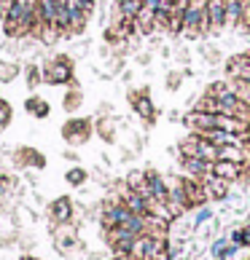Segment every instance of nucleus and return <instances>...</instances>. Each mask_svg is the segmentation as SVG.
Masks as SVG:
<instances>
[{
    "label": "nucleus",
    "instance_id": "f257e3e1",
    "mask_svg": "<svg viewBox=\"0 0 250 260\" xmlns=\"http://www.w3.org/2000/svg\"><path fill=\"white\" fill-rule=\"evenodd\" d=\"M43 73V83L49 86H67L75 78V62L70 54H54L49 62L41 64Z\"/></svg>",
    "mask_w": 250,
    "mask_h": 260
},
{
    "label": "nucleus",
    "instance_id": "f03ea898",
    "mask_svg": "<svg viewBox=\"0 0 250 260\" xmlns=\"http://www.w3.org/2000/svg\"><path fill=\"white\" fill-rule=\"evenodd\" d=\"M94 134V121L92 118H84V115H73L62 123V140L73 148H81L92 140Z\"/></svg>",
    "mask_w": 250,
    "mask_h": 260
},
{
    "label": "nucleus",
    "instance_id": "7ed1b4c3",
    "mask_svg": "<svg viewBox=\"0 0 250 260\" xmlns=\"http://www.w3.org/2000/svg\"><path fill=\"white\" fill-rule=\"evenodd\" d=\"M178 150L183 153V156H197V158H205V161H215L218 158V145H213V142L205 140L197 132H188L186 137L180 140Z\"/></svg>",
    "mask_w": 250,
    "mask_h": 260
},
{
    "label": "nucleus",
    "instance_id": "20e7f679",
    "mask_svg": "<svg viewBox=\"0 0 250 260\" xmlns=\"http://www.w3.org/2000/svg\"><path fill=\"white\" fill-rule=\"evenodd\" d=\"M127 100H129V108L140 115L146 123H156L159 118V110L153 108V100H151V91H148V86H143V89H134L127 94Z\"/></svg>",
    "mask_w": 250,
    "mask_h": 260
},
{
    "label": "nucleus",
    "instance_id": "39448f33",
    "mask_svg": "<svg viewBox=\"0 0 250 260\" xmlns=\"http://www.w3.org/2000/svg\"><path fill=\"white\" fill-rule=\"evenodd\" d=\"M14 167L16 169H46V156L33 145H22L14 150Z\"/></svg>",
    "mask_w": 250,
    "mask_h": 260
},
{
    "label": "nucleus",
    "instance_id": "423d86ee",
    "mask_svg": "<svg viewBox=\"0 0 250 260\" xmlns=\"http://www.w3.org/2000/svg\"><path fill=\"white\" fill-rule=\"evenodd\" d=\"M51 234H54V247L60 252H70L73 247H78V231L73 223H51Z\"/></svg>",
    "mask_w": 250,
    "mask_h": 260
},
{
    "label": "nucleus",
    "instance_id": "0eeeda50",
    "mask_svg": "<svg viewBox=\"0 0 250 260\" xmlns=\"http://www.w3.org/2000/svg\"><path fill=\"white\" fill-rule=\"evenodd\" d=\"M178 161H180V167H183L186 177L207 180L213 175V161H205V158H197V156H183V153H178Z\"/></svg>",
    "mask_w": 250,
    "mask_h": 260
},
{
    "label": "nucleus",
    "instance_id": "6e6552de",
    "mask_svg": "<svg viewBox=\"0 0 250 260\" xmlns=\"http://www.w3.org/2000/svg\"><path fill=\"white\" fill-rule=\"evenodd\" d=\"M49 217L51 223H73L75 217V207H73V199L70 196H60L49 204Z\"/></svg>",
    "mask_w": 250,
    "mask_h": 260
},
{
    "label": "nucleus",
    "instance_id": "1a4fd4ad",
    "mask_svg": "<svg viewBox=\"0 0 250 260\" xmlns=\"http://www.w3.org/2000/svg\"><path fill=\"white\" fill-rule=\"evenodd\" d=\"M183 190H186V196H188L191 209H199V207L207 204V190H205V185H202V180H194V177H186L183 175Z\"/></svg>",
    "mask_w": 250,
    "mask_h": 260
},
{
    "label": "nucleus",
    "instance_id": "9d476101",
    "mask_svg": "<svg viewBox=\"0 0 250 260\" xmlns=\"http://www.w3.org/2000/svg\"><path fill=\"white\" fill-rule=\"evenodd\" d=\"M183 123L188 132H205V129H215V113H199V110H188L183 115Z\"/></svg>",
    "mask_w": 250,
    "mask_h": 260
},
{
    "label": "nucleus",
    "instance_id": "9b49d317",
    "mask_svg": "<svg viewBox=\"0 0 250 260\" xmlns=\"http://www.w3.org/2000/svg\"><path fill=\"white\" fill-rule=\"evenodd\" d=\"M207 19H210V32L224 30L226 24V0H207Z\"/></svg>",
    "mask_w": 250,
    "mask_h": 260
},
{
    "label": "nucleus",
    "instance_id": "f8f14e48",
    "mask_svg": "<svg viewBox=\"0 0 250 260\" xmlns=\"http://www.w3.org/2000/svg\"><path fill=\"white\" fill-rule=\"evenodd\" d=\"M146 180H148V188H151V199L156 201H167L170 193V185H167V177L156 169H146Z\"/></svg>",
    "mask_w": 250,
    "mask_h": 260
},
{
    "label": "nucleus",
    "instance_id": "ddd939ff",
    "mask_svg": "<svg viewBox=\"0 0 250 260\" xmlns=\"http://www.w3.org/2000/svg\"><path fill=\"white\" fill-rule=\"evenodd\" d=\"M116 129H119V121L113 118V115H97V121H94V132H97V137L102 142H108V145L116 142Z\"/></svg>",
    "mask_w": 250,
    "mask_h": 260
},
{
    "label": "nucleus",
    "instance_id": "4468645a",
    "mask_svg": "<svg viewBox=\"0 0 250 260\" xmlns=\"http://www.w3.org/2000/svg\"><path fill=\"white\" fill-rule=\"evenodd\" d=\"M242 167H245V164L218 158V161H213V175L224 177V180H229V182H239V177H242Z\"/></svg>",
    "mask_w": 250,
    "mask_h": 260
},
{
    "label": "nucleus",
    "instance_id": "2eb2a0df",
    "mask_svg": "<svg viewBox=\"0 0 250 260\" xmlns=\"http://www.w3.org/2000/svg\"><path fill=\"white\" fill-rule=\"evenodd\" d=\"M202 185H205V190H207V199L224 201L229 196V185H232V182L224 180V177H218V175H210L207 180H202Z\"/></svg>",
    "mask_w": 250,
    "mask_h": 260
},
{
    "label": "nucleus",
    "instance_id": "dca6fc26",
    "mask_svg": "<svg viewBox=\"0 0 250 260\" xmlns=\"http://www.w3.org/2000/svg\"><path fill=\"white\" fill-rule=\"evenodd\" d=\"M250 3L247 0H226V24H242V19L247 14Z\"/></svg>",
    "mask_w": 250,
    "mask_h": 260
},
{
    "label": "nucleus",
    "instance_id": "f3484780",
    "mask_svg": "<svg viewBox=\"0 0 250 260\" xmlns=\"http://www.w3.org/2000/svg\"><path fill=\"white\" fill-rule=\"evenodd\" d=\"M124 182H127V188H129V190H137V193H140L143 199H148V201H151V188H148L146 172H140V169H132Z\"/></svg>",
    "mask_w": 250,
    "mask_h": 260
},
{
    "label": "nucleus",
    "instance_id": "a211bd4d",
    "mask_svg": "<svg viewBox=\"0 0 250 260\" xmlns=\"http://www.w3.org/2000/svg\"><path fill=\"white\" fill-rule=\"evenodd\" d=\"M24 110L33 115V118H49L51 113V105L46 102L43 97H38V94H30V97L24 100Z\"/></svg>",
    "mask_w": 250,
    "mask_h": 260
},
{
    "label": "nucleus",
    "instance_id": "6ab92c4d",
    "mask_svg": "<svg viewBox=\"0 0 250 260\" xmlns=\"http://www.w3.org/2000/svg\"><path fill=\"white\" fill-rule=\"evenodd\" d=\"M151 244H153V236L151 234H140L132 244V252H129V260H148L151 255Z\"/></svg>",
    "mask_w": 250,
    "mask_h": 260
},
{
    "label": "nucleus",
    "instance_id": "aec40b11",
    "mask_svg": "<svg viewBox=\"0 0 250 260\" xmlns=\"http://www.w3.org/2000/svg\"><path fill=\"white\" fill-rule=\"evenodd\" d=\"M242 247H237L232 239H218V242L213 244V257L215 260H234V255L239 252Z\"/></svg>",
    "mask_w": 250,
    "mask_h": 260
},
{
    "label": "nucleus",
    "instance_id": "412c9836",
    "mask_svg": "<svg viewBox=\"0 0 250 260\" xmlns=\"http://www.w3.org/2000/svg\"><path fill=\"white\" fill-rule=\"evenodd\" d=\"M153 16H156V11H153V8H148V6H143V11L137 14V19H134V24H137V32H140V35H153V32H156Z\"/></svg>",
    "mask_w": 250,
    "mask_h": 260
},
{
    "label": "nucleus",
    "instance_id": "4be33fe9",
    "mask_svg": "<svg viewBox=\"0 0 250 260\" xmlns=\"http://www.w3.org/2000/svg\"><path fill=\"white\" fill-rule=\"evenodd\" d=\"M89 14L86 11H81V8H75L73 3H70V38L73 35H84L86 32V24H89Z\"/></svg>",
    "mask_w": 250,
    "mask_h": 260
},
{
    "label": "nucleus",
    "instance_id": "5701e85b",
    "mask_svg": "<svg viewBox=\"0 0 250 260\" xmlns=\"http://www.w3.org/2000/svg\"><path fill=\"white\" fill-rule=\"evenodd\" d=\"M81 105H84V91H81V89H67V91H65V97H62V108H65V113L81 110Z\"/></svg>",
    "mask_w": 250,
    "mask_h": 260
},
{
    "label": "nucleus",
    "instance_id": "b1692460",
    "mask_svg": "<svg viewBox=\"0 0 250 260\" xmlns=\"http://www.w3.org/2000/svg\"><path fill=\"white\" fill-rule=\"evenodd\" d=\"M245 67H247V59H245V54H234V56H229V59H226V75H229V81L239 78Z\"/></svg>",
    "mask_w": 250,
    "mask_h": 260
},
{
    "label": "nucleus",
    "instance_id": "393cba45",
    "mask_svg": "<svg viewBox=\"0 0 250 260\" xmlns=\"http://www.w3.org/2000/svg\"><path fill=\"white\" fill-rule=\"evenodd\" d=\"M191 110H199V113H220V102L205 91V94H202V97L194 102V108H191Z\"/></svg>",
    "mask_w": 250,
    "mask_h": 260
},
{
    "label": "nucleus",
    "instance_id": "a878e982",
    "mask_svg": "<svg viewBox=\"0 0 250 260\" xmlns=\"http://www.w3.org/2000/svg\"><path fill=\"white\" fill-rule=\"evenodd\" d=\"M24 81H27V89H38V86L43 83L41 64H27V67H24Z\"/></svg>",
    "mask_w": 250,
    "mask_h": 260
},
{
    "label": "nucleus",
    "instance_id": "bb28decb",
    "mask_svg": "<svg viewBox=\"0 0 250 260\" xmlns=\"http://www.w3.org/2000/svg\"><path fill=\"white\" fill-rule=\"evenodd\" d=\"M19 67L16 62H6V59H0V83H11L16 81V75H19Z\"/></svg>",
    "mask_w": 250,
    "mask_h": 260
},
{
    "label": "nucleus",
    "instance_id": "cd10ccee",
    "mask_svg": "<svg viewBox=\"0 0 250 260\" xmlns=\"http://www.w3.org/2000/svg\"><path fill=\"white\" fill-rule=\"evenodd\" d=\"M232 91H234L232 81H215V83H210V86H207V94H210V97H215V100L226 97V94H232Z\"/></svg>",
    "mask_w": 250,
    "mask_h": 260
},
{
    "label": "nucleus",
    "instance_id": "c85d7f7f",
    "mask_svg": "<svg viewBox=\"0 0 250 260\" xmlns=\"http://www.w3.org/2000/svg\"><path fill=\"white\" fill-rule=\"evenodd\" d=\"M65 180L70 182V185H75V188H81L86 180H89V175H86V169L84 167H73V169H67V175H65Z\"/></svg>",
    "mask_w": 250,
    "mask_h": 260
},
{
    "label": "nucleus",
    "instance_id": "c756f323",
    "mask_svg": "<svg viewBox=\"0 0 250 260\" xmlns=\"http://www.w3.org/2000/svg\"><path fill=\"white\" fill-rule=\"evenodd\" d=\"M232 86H234V94H237V97L242 100L245 105H250V81H245V78H234Z\"/></svg>",
    "mask_w": 250,
    "mask_h": 260
},
{
    "label": "nucleus",
    "instance_id": "7c9ffc66",
    "mask_svg": "<svg viewBox=\"0 0 250 260\" xmlns=\"http://www.w3.org/2000/svg\"><path fill=\"white\" fill-rule=\"evenodd\" d=\"M11 118H14V108H11V102L0 97V132H3V129L8 126V123H11Z\"/></svg>",
    "mask_w": 250,
    "mask_h": 260
},
{
    "label": "nucleus",
    "instance_id": "2f4dec72",
    "mask_svg": "<svg viewBox=\"0 0 250 260\" xmlns=\"http://www.w3.org/2000/svg\"><path fill=\"white\" fill-rule=\"evenodd\" d=\"M232 242L237 244V247H250V228L245 225V228H237L234 234H232Z\"/></svg>",
    "mask_w": 250,
    "mask_h": 260
},
{
    "label": "nucleus",
    "instance_id": "473e14b6",
    "mask_svg": "<svg viewBox=\"0 0 250 260\" xmlns=\"http://www.w3.org/2000/svg\"><path fill=\"white\" fill-rule=\"evenodd\" d=\"M170 16L167 11H156V16H153V24H156V32H167L170 30Z\"/></svg>",
    "mask_w": 250,
    "mask_h": 260
},
{
    "label": "nucleus",
    "instance_id": "72a5a7b5",
    "mask_svg": "<svg viewBox=\"0 0 250 260\" xmlns=\"http://www.w3.org/2000/svg\"><path fill=\"white\" fill-rule=\"evenodd\" d=\"M180 83H183V70H172V73L167 75V89H170V91H178Z\"/></svg>",
    "mask_w": 250,
    "mask_h": 260
},
{
    "label": "nucleus",
    "instance_id": "f704fd0d",
    "mask_svg": "<svg viewBox=\"0 0 250 260\" xmlns=\"http://www.w3.org/2000/svg\"><path fill=\"white\" fill-rule=\"evenodd\" d=\"M14 185H16V180H14L11 175H3V172H0V199L11 193V188H14Z\"/></svg>",
    "mask_w": 250,
    "mask_h": 260
},
{
    "label": "nucleus",
    "instance_id": "c9c22d12",
    "mask_svg": "<svg viewBox=\"0 0 250 260\" xmlns=\"http://www.w3.org/2000/svg\"><path fill=\"white\" fill-rule=\"evenodd\" d=\"M210 220H213V209H210V207H199L197 217H194V225H197V228H202L205 223H210Z\"/></svg>",
    "mask_w": 250,
    "mask_h": 260
},
{
    "label": "nucleus",
    "instance_id": "e433bc0d",
    "mask_svg": "<svg viewBox=\"0 0 250 260\" xmlns=\"http://www.w3.org/2000/svg\"><path fill=\"white\" fill-rule=\"evenodd\" d=\"M199 54L205 56V59H207L210 64H218V62H220V54H218V49H213V46H202Z\"/></svg>",
    "mask_w": 250,
    "mask_h": 260
},
{
    "label": "nucleus",
    "instance_id": "4c0bfd02",
    "mask_svg": "<svg viewBox=\"0 0 250 260\" xmlns=\"http://www.w3.org/2000/svg\"><path fill=\"white\" fill-rule=\"evenodd\" d=\"M97 115H113V105H110V102H100Z\"/></svg>",
    "mask_w": 250,
    "mask_h": 260
},
{
    "label": "nucleus",
    "instance_id": "58836bf2",
    "mask_svg": "<svg viewBox=\"0 0 250 260\" xmlns=\"http://www.w3.org/2000/svg\"><path fill=\"white\" fill-rule=\"evenodd\" d=\"M137 62L146 67V64H151V54H137Z\"/></svg>",
    "mask_w": 250,
    "mask_h": 260
},
{
    "label": "nucleus",
    "instance_id": "ea45409f",
    "mask_svg": "<svg viewBox=\"0 0 250 260\" xmlns=\"http://www.w3.org/2000/svg\"><path fill=\"white\" fill-rule=\"evenodd\" d=\"M65 158H67V161H78V153H75V150H67Z\"/></svg>",
    "mask_w": 250,
    "mask_h": 260
},
{
    "label": "nucleus",
    "instance_id": "a19ab883",
    "mask_svg": "<svg viewBox=\"0 0 250 260\" xmlns=\"http://www.w3.org/2000/svg\"><path fill=\"white\" fill-rule=\"evenodd\" d=\"M143 3H146L148 8H153V11H156V6L161 3V0H143Z\"/></svg>",
    "mask_w": 250,
    "mask_h": 260
},
{
    "label": "nucleus",
    "instance_id": "79ce46f5",
    "mask_svg": "<svg viewBox=\"0 0 250 260\" xmlns=\"http://www.w3.org/2000/svg\"><path fill=\"white\" fill-rule=\"evenodd\" d=\"M22 260H41V257H35V255H22Z\"/></svg>",
    "mask_w": 250,
    "mask_h": 260
},
{
    "label": "nucleus",
    "instance_id": "37998d69",
    "mask_svg": "<svg viewBox=\"0 0 250 260\" xmlns=\"http://www.w3.org/2000/svg\"><path fill=\"white\" fill-rule=\"evenodd\" d=\"M242 54H245V59H247V64H250V49H247V51H242Z\"/></svg>",
    "mask_w": 250,
    "mask_h": 260
},
{
    "label": "nucleus",
    "instance_id": "c03bdc74",
    "mask_svg": "<svg viewBox=\"0 0 250 260\" xmlns=\"http://www.w3.org/2000/svg\"><path fill=\"white\" fill-rule=\"evenodd\" d=\"M247 228H250V225H247ZM247 249H250V247H247Z\"/></svg>",
    "mask_w": 250,
    "mask_h": 260
},
{
    "label": "nucleus",
    "instance_id": "a18cd8bd",
    "mask_svg": "<svg viewBox=\"0 0 250 260\" xmlns=\"http://www.w3.org/2000/svg\"><path fill=\"white\" fill-rule=\"evenodd\" d=\"M247 3H250V0H247Z\"/></svg>",
    "mask_w": 250,
    "mask_h": 260
}]
</instances>
